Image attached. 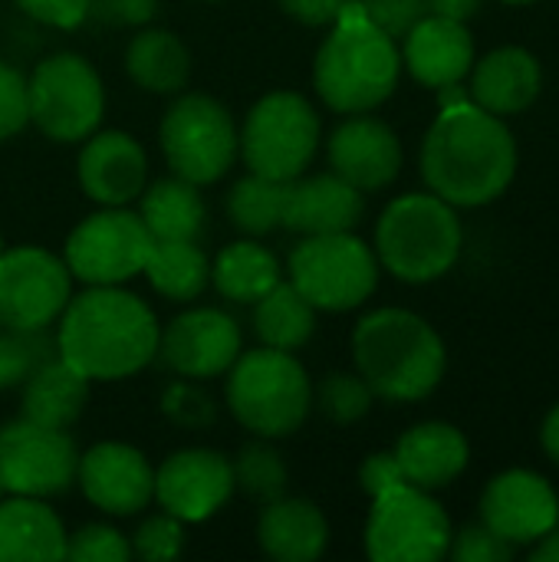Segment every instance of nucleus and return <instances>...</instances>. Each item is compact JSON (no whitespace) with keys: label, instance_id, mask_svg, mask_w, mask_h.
<instances>
[{"label":"nucleus","instance_id":"9","mask_svg":"<svg viewBox=\"0 0 559 562\" xmlns=\"http://www.w3.org/2000/svg\"><path fill=\"white\" fill-rule=\"evenodd\" d=\"M320 115L300 92H270L244 119L241 155L254 175L293 181L320 151Z\"/></svg>","mask_w":559,"mask_h":562},{"label":"nucleus","instance_id":"6","mask_svg":"<svg viewBox=\"0 0 559 562\" xmlns=\"http://www.w3.org/2000/svg\"><path fill=\"white\" fill-rule=\"evenodd\" d=\"M227 408L257 438H287L313 408V382L293 352L260 346L227 369Z\"/></svg>","mask_w":559,"mask_h":562},{"label":"nucleus","instance_id":"39","mask_svg":"<svg viewBox=\"0 0 559 562\" xmlns=\"http://www.w3.org/2000/svg\"><path fill=\"white\" fill-rule=\"evenodd\" d=\"M30 122V92H26V76L0 63V142L20 135Z\"/></svg>","mask_w":559,"mask_h":562},{"label":"nucleus","instance_id":"4","mask_svg":"<svg viewBox=\"0 0 559 562\" xmlns=\"http://www.w3.org/2000/svg\"><path fill=\"white\" fill-rule=\"evenodd\" d=\"M353 356L359 375L376 398L418 402L445 379L448 352L441 336L409 310H376L353 333Z\"/></svg>","mask_w":559,"mask_h":562},{"label":"nucleus","instance_id":"32","mask_svg":"<svg viewBox=\"0 0 559 562\" xmlns=\"http://www.w3.org/2000/svg\"><path fill=\"white\" fill-rule=\"evenodd\" d=\"M316 329V306L293 286L277 283L254 303V333L264 346L293 352L313 339Z\"/></svg>","mask_w":559,"mask_h":562},{"label":"nucleus","instance_id":"45","mask_svg":"<svg viewBox=\"0 0 559 562\" xmlns=\"http://www.w3.org/2000/svg\"><path fill=\"white\" fill-rule=\"evenodd\" d=\"M402 481H405V477H402V468H399V461H395L392 451L369 454V458L362 461V468H359V484H362V491H366L369 497H379L382 491H389V487H395V484H402Z\"/></svg>","mask_w":559,"mask_h":562},{"label":"nucleus","instance_id":"16","mask_svg":"<svg viewBox=\"0 0 559 562\" xmlns=\"http://www.w3.org/2000/svg\"><path fill=\"white\" fill-rule=\"evenodd\" d=\"M234 491V468L221 451L185 448L165 458L155 471V501L181 524H201L214 517Z\"/></svg>","mask_w":559,"mask_h":562},{"label":"nucleus","instance_id":"29","mask_svg":"<svg viewBox=\"0 0 559 562\" xmlns=\"http://www.w3.org/2000/svg\"><path fill=\"white\" fill-rule=\"evenodd\" d=\"M138 217L145 221L152 240H198L204 234L208 207L198 194V184L185 178H161L138 194Z\"/></svg>","mask_w":559,"mask_h":562},{"label":"nucleus","instance_id":"40","mask_svg":"<svg viewBox=\"0 0 559 562\" xmlns=\"http://www.w3.org/2000/svg\"><path fill=\"white\" fill-rule=\"evenodd\" d=\"M514 543L497 537L488 524H471L461 533H451L448 553L458 562H507L514 557Z\"/></svg>","mask_w":559,"mask_h":562},{"label":"nucleus","instance_id":"42","mask_svg":"<svg viewBox=\"0 0 559 562\" xmlns=\"http://www.w3.org/2000/svg\"><path fill=\"white\" fill-rule=\"evenodd\" d=\"M356 3L392 40H402L428 13V0H356Z\"/></svg>","mask_w":559,"mask_h":562},{"label":"nucleus","instance_id":"24","mask_svg":"<svg viewBox=\"0 0 559 562\" xmlns=\"http://www.w3.org/2000/svg\"><path fill=\"white\" fill-rule=\"evenodd\" d=\"M471 102L491 115H517L540 95L544 69L524 46H501L471 66Z\"/></svg>","mask_w":559,"mask_h":562},{"label":"nucleus","instance_id":"31","mask_svg":"<svg viewBox=\"0 0 559 562\" xmlns=\"http://www.w3.org/2000/svg\"><path fill=\"white\" fill-rule=\"evenodd\" d=\"M211 283L224 300L254 306L264 293H270L280 283V263L257 240H237L217 254L211 267Z\"/></svg>","mask_w":559,"mask_h":562},{"label":"nucleus","instance_id":"47","mask_svg":"<svg viewBox=\"0 0 559 562\" xmlns=\"http://www.w3.org/2000/svg\"><path fill=\"white\" fill-rule=\"evenodd\" d=\"M481 3L484 0H428V13L448 16V20H458V23H468L481 10Z\"/></svg>","mask_w":559,"mask_h":562},{"label":"nucleus","instance_id":"49","mask_svg":"<svg viewBox=\"0 0 559 562\" xmlns=\"http://www.w3.org/2000/svg\"><path fill=\"white\" fill-rule=\"evenodd\" d=\"M534 562H559V527L534 543Z\"/></svg>","mask_w":559,"mask_h":562},{"label":"nucleus","instance_id":"38","mask_svg":"<svg viewBox=\"0 0 559 562\" xmlns=\"http://www.w3.org/2000/svg\"><path fill=\"white\" fill-rule=\"evenodd\" d=\"M66 560L125 562L132 560V543L109 524H86L72 537H66Z\"/></svg>","mask_w":559,"mask_h":562},{"label":"nucleus","instance_id":"36","mask_svg":"<svg viewBox=\"0 0 559 562\" xmlns=\"http://www.w3.org/2000/svg\"><path fill=\"white\" fill-rule=\"evenodd\" d=\"M313 402L320 405V412L336 422V425H356L372 412L376 392L369 389V382L362 375L353 372H329L320 389L313 392Z\"/></svg>","mask_w":559,"mask_h":562},{"label":"nucleus","instance_id":"23","mask_svg":"<svg viewBox=\"0 0 559 562\" xmlns=\"http://www.w3.org/2000/svg\"><path fill=\"white\" fill-rule=\"evenodd\" d=\"M392 454L402 468V477L422 491L448 487L471 461L468 438L448 422H422L409 428Z\"/></svg>","mask_w":559,"mask_h":562},{"label":"nucleus","instance_id":"26","mask_svg":"<svg viewBox=\"0 0 559 562\" xmlns=\"http://www.w3.org/2000/svg\"><path fill=\"white\" fill-rule=\"evenodd\" d=\"M20 392V418L66 431L89 402V379L63 356H53L26 375Z\"/></svg>","mask_w":559,"mask_h":562},{"label":"nucleus","instance_id":"48","mask_svg":"<svg viewBox=\"0 0 559 562\" xmlns=\"http://www.w3.org/2000/svg\"><path fill=\"white\" fill-rule=\"evenodd\" d=\"M540 441H544V451L559 464V405L547 415L544 431H540Z\"/></svg>","mask_w":559,"mask_h":562},{"label":"nucleus","instance_id":"35","mask_svg":"<svg viewBox=\"0 0 559 562\" xmlns=\"http://www.w3.org/2000/svg\"><path fill=\"white\" fill-rule=\"evenodd\" d=\"M53 356H59V349H56V336H49V329L20 333V329L0 326V392L20 389L26 382V375Z\"/></svg>","mask_w":559,"mask_h":562},{"label":"nucleus","instance_id":"34","mask_svg":"<svg viewBox=\"0 0 559 562\" xmlns=\"http://www.w3.org/2000/svg\"><path fill=\"white\" fill-rule=\"evenodd\" d=\"M231 468H234V484L260 504H270L287 494L290 471H287L280 451L270 448L267 441L244 445L237 451V458L231 461Z\"/></svg>","mask_w":559,"mask_h":562},{"label":"nucleus","instance_id":"21","mask_svg":"<svg viewBox=\"0 0 559 562\" xmlns=\"http://www.w3.org/2000/svg\"><path fill=\"white\" fill-rule=\"evenodd\" d=\"M366 201L362 191L343 181L336 171L329 175H297L283 184V211L280 227L293 234H339L356 231L362 221Z\"/></svg>","mask_w":559,"mask_h":562},{"label":"nucleus","instance_id":"2","mask_svg":"<svg viewBox=\"0 0 559 562\" xmlns=\"http://www.w3.org/2000/svg\"><path fill=\"white\" fill-rule=\"evenodd\" d=\"M161 326L145 300L119 286H89L59 313L56 349L89 382L142 372L158 356Z\"/></svg>","mask_w":559,"mask_h":562},{"label":"nucleus","instance_id":"52","mask_svg":"<svg viewBox=\"0 0 559 562\" xmlns=\"http://www.w3.org/2000/svg\"><path fill=\"white\" fill-rule=\"evenodd\" d=\"M0 497H3V484H0Z\"/></svg>","mask_w":559,"mask_h":562},{"label":"nucleus","instance_id":"1","mask_svg":"<svg viewBox=\"0 0 559 562\" xmlns=\"http://www.w3.org/2000/svg\"><path fill=\"white\" fill-rule=\"evenodd\" d=\"M517 175V142L501 115L481 105H445L422 142V178L455 207H481L501 198Z\"/></svg>","mask_w":559,"mask_h":562},{"label":"nucleus","instance_id":"27","mask_svg":"<svg viewBox=\"0 0 559 562\" xmlns=\"http://www.w3.org/2000/svg\"><path fill=\"white\" fill-rule=\"evenodd\" d=\"M66 530L40 497L0 501V562L66 560Z\"/></svg>","mask_w":559,"mask_h":562},{"label":"nucleus","instance_id":"18","mask_svg":"<svg viewBox=\"0 0 559 562\" xmlns=\"http://www.w3.org/2000/svg\"><path fill=\"white\" fill-rule=\"evenodd\" d=\"M481 524L514 547H530L559 527V497L534 471H504L481 497Z\"/></svg>","mask_w":559,"mask_h":562},{"label":"nucleus","instance_id":"17","mask_svg":"<svg viewBox=\"0 0 559 562\" xmlns=\"http://www.w3.org/2000/svg\"><path fill=\"white\" fill-rule=\"evenodd\" d=\"M76 484L86 501L109 517L142 514L155 501V471L148 458L122 441H102L79 454Z\"/></svg>","mask_w":559,"mask_h":562},{"label":"nucleus","instance_id":"28","mask_svg":"<svg viewBox=\"0 0 559 562\" xmlns=\"http://www.w3.org/2000/svg\"><path fill=\"white\" fill-rule=\"evenodd\" d=\"M125 69L135 79V86H142L145 92L155 95H175L188 86L191 76V53L181 43V36H175L171 30H138L128 46H125Z\"/></svg>","mask_w":559,"mask_h":562},{"label":"nucleus","instance_id":"7","mask_svg":"<svg viewBox=\"0 0 559 562\" xmlns=\"http://www.w3.org/2000/svg\"><path fill=\"white\" fill-rule=\"evenodd\" d=\"M158 142L168 168L198 188L221 181L241 155L234 115L204 92L178 95L168 105L158 125Z\"/></svg>","mask_w":559,"mask_h":562},{"label":"nucleus","instance_id":"20","mask_svg":"<svg viewBox=\"0 0 559 562\" xmlns=\"http://www.w3.org/2000/svg\"><path fill=\"white\" fill-rule=\"evenodd\" d=\"M76 175H79L82 191L96 204L125 207L145 191L148 158H145V148L132 135L99 132L86 138L79 161H76Z\"/></svg>","mask_w":559,"mask_h":562},{"label":"nucleus","instance_id":"43","mask_svg":"<svg viewBox=\"0 0 559 562\" xmlns=\"http://www.w3.org/2000/svg\"><path fill=\"white\" fill-rule=\"evenodd\" d=\"M30 20L56 30H72L82 20H89V3L92 0H13Z\"/></svg>","mask_w":559,"mask_h":562},{"label":"nucleus","instance_id":"5","mask_svg":"<svg viewBox=\"0 0 559 562\" xmlns=\"http://www.w3.org/2000/svg\"><path fill=\"white\" fill-rule=\"evenodd\" d=\"M465 231L438 194L395 198L376 224V257L402 283H432L461 257Z\"/></svg>","mask_w":559,"mask_h":562},{"label":"nucleus","instance_id":"10","mask_svg":"<svg viewBox=\"0 0 559 562\" xmlns=\"http://www.w3.org/2000/svg\"><path fill=\"white\" fill-rule=\"evenodd\" d=\"M30 122L53 142H86L105 112V89L92 63L79 53H56L36 63L26 79Z\"/></svg>","mask_w":559,"mask_h":562},{"label":"nucleus","instance_id":"3","mask_svg":"<svg viewBox=\"0 0 559 562\" xmlns=\"http://www.w3.org/2000/svg\"><path fill=\"white\" fill-rule=\"evenodd\" d=\"M402 72V53L356 0H346L333 33L323 40L313 63V86L320 99L343 115L372 112L382 105Z\"/></svg>","mask_w":559,"mask_h":562},{"label":"nucleus","instance_id":"22","mask_svg":"<svg viewBox=\"0 0 559 562\" xmlns=\"http://www.w3.org/2000/svg\"><path fill=\"white\" fill-rule=\"evenodd\" d=\"M402 40H405L402 63L422 86L441 89L461 82L474 66L471 30L458 20L425 13Z\"/></svg>","mask_w":559,"mask_h":562},{"label":"nucleus","instance_id":"8","mask_svg":"<svg viewBox=\"0 0 559 562\" xmlns=\"http://www.w3.org/2000/svg\"><path fill=\"white\" fill-rule=\"evenodd\" d=\"M290 283L326 313L362 306L379 286V257L353 231L310 234L290 254Z\"/></svg>","mask_w":559,"mask_h":562},{"label":"nucleus","instance_id":"33","mask_svg":"<svg viewBox=\"0 0 559 562\" xmlns=\"http://www.w3.org/2000/svg\"><path fill=\"white\" fill-rule=\"evenodd\" d=\"M283 184L264 175H247L241 178L231 194H227V217L231 224L247 234V237H264L280 227V211H283Z\"/></svg>","mask_w":559,"mask_h":562},{"label":"nucleus","instance_id":"25","mask_svg":"<svg viewBox=\"0 0 559 562\" xmlns=\"http://www.w3.org/2000/svg\"><path fill=\"white\" fill-rule=\"evenodd\" d=\"M257 543L277 562H313L329 543V524L313 501L277 497L264 504L257 520Z\"/></svg>","mask_w":559,"mask_h":562},{"label":"nucleus","instance_id":"14","mask_svg":"<svg viewBox=\"0 0 559 562\" xmlns=\"http://www.w3.org/2000/svg\"><path fill=\"white\" fill-rule=\"evenodd\" d=\"M79 451L59 428L16 418L0 428V484L16 497H59L76 484Z\"/></svg>","mask_w":559,"mask_h":562},{"label":"nucleus","instance_id":"13","mask_svg":"<svg viewBox=\"0 0 559 562\" xmlns=\"http://www.w3.org/2000/svg\"><path fill=\"white\" fill-rule=\"evenodd\" d=\"M72 296V273L63 257L43 247H3L0 254V326L49 329Z\"/></svg>","mask_w":559,"mask_h":562},{"label":"nucleus","instance_id":"12","mask_svg":"<svg viewBox=\"0 0 559 562\" xmlns=\"http://www.w3.org/2000/svg\"><path fill=\"white\" fill-rule=\"evenodd\" d=\"M152 244L155 240L135 211L102 207L72 227L66 237L63 263L76 280L89 286H119L142 273Z\"/></svg>","mask_w":559,"mask_h":562},{"label":"nucleus","instance_id":"46","mask_svg":"<svg viewBox=\"0 0 559 562\" xmlns=\"http://www.w3.org/2000/svg\"><path fill=\"white\" fill-rule=\"evenodd\" d=\"M287 16L300 20L303 26H329L339 20L346 0H277Z\"/></svg>","mask_w":559,"mask_h":562},{"label":"nucleus","instance_id":"50","mask_svg":"<svg viewBox=\"0 0 559 562\" xmlns=\"http://www.w3.org/2000/svg\"><path fill=\"white\" fill-rule=\"evenodd\" d=\"M504 3H534V0H504Z\"/></svg>","mask_w":559,"mask_h":562},{"label":"nucleus","instance_id":"44","mask_svg":"<svg viewBox=\"0 0 559 562\" xmlns=\"http://www.w3.org/2000/svg\"><path fill=\"white\" fill-rule=\"evenodd\" d=\"M158 0H92L89 16L109 26H142L155 16Z\"/></svg>","mask_w":559,"mask_h":562},{"label":"nucleus","instance_id":"41","mask_svg":"<svg viewBox=\"0 0 559 562\" xmlns=\"http://www.w3.org/2000/svg\"><path fill=\"white\" fill-rule=\"evenodd\" d=\"M161 408H165V415H168L175 425H181V428H208V425L214 422V415H217L211 395L201 392V389L191 385V382H175V385L165 392Z\"/></svg>","mask_w":559,"mask_h":562},{"label":"nucleus","instance_id":"11","mask_svg":"<svg viewBox=\"0 0 559 562\" xmlns=\"http://www.w3.org/2000/svg\"><path fill=\"white\" fill-rule=\"evenodd\" d=\"M451 520L445 507L409 481L372 497L366 553L376 562H435L448 557Z\"/></svg>","mask_w":559,"mask_h":562},{"label":"nucleus","instance_id":"30","mask_svg":"<svg viewBox=\"0 0 559 562\" xmlns=\"http://www.w3.org/2000/svg\"><path fill=\"white\" fill-rule=\"evenodd\" d=\"M142 273L158 296L171 303H191L211 283V260L198 240H155Z\"/></svg>","mask_w":559,"mask_h":562},{"label":"nucleus","instance_id":"51","mask_svg":"<svg viewBox=\"0 0 559 562\" xmlns=\"http://www.w3.org/2000/svg\"><path fill=\"white\" fill-rule=\"evenodd\" d=\"M0 254H3V237H0Z\"/></svg>","mask_w":559,"mask_h":562},{"label":"nucleus","instance_id":"37","mask_svg":"<svg viewBox=\"0 0 559 562\" xmlns=\"http://www.w3.org/2000/svg\"><path fill=\"white\" fill-rule=\"evenodd\" d=\"M132 557L145 562H171L185 553V524L168 510L145 517L132 533Z\"/></svg>","mask_w":559,"mask_h":562},{"label":"nucleus","instance_id":"19","mask_svg":"<svg viewBox=\"0 0 559 562\" xmlns=\"http://www.w3.org/2000/svg\"><path fill=\"white\" fill-rule=\"evenodd\" d=\"M329 165L353 188L379 191L389 188L402 171V142L382 119L359 112L333 132Z\"/></svg>","mask_w":559,"mask_h":562},{"label":"nucleus","instance_id":"15","mask_svg":"<svg viewBox=\"0 0 559 562\" xmlns=\"http://www.w3.org/2000/svg\"><path fill=\"white\" fill-rule=\"evenodd\" d=\"M244 352V333L234 316L214 306H194L175 316L158 336V356L181 379H214Z\"/></svg>","mask_w":559,"mask_h":562}]
</instances>
